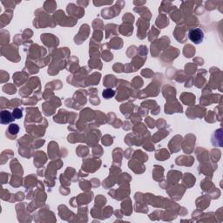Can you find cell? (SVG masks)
<instances>
[{
	"mask_svg": "<svg viewBox=\"0 0 223 223\" xmlns=\"http://www.w3.org/2000/svg\"><path fill=\"white\" fill-rule=\"evenodd\" d=\"M188 38L193 44H199L204 38V32L199 28L192 29L188 33Z\"/></svg>",
	"mask_w": 223,
	"mask_h": 223,
	"instance_id": "1",
	"label": "cell"
},
{
	"mask_svg": "<svg viewBox=\"0 0 223 223\" xmlns=\"http://www.w3.org/2000/svg\"><path fill=\"white\" fill-rule=\"evenodd\" d=\"M115 94L114 91L112 90V89H105V90L103 92V97L105 99H110L112 97H114Z\"/></svg>",
	"mask_w": 223,
	"mask_h": 223,
	"instance_id": "4",
	"label": "cell"
},
{
	"mask_svg": "<svg viewBox=\"0 0 223 223\" xmlns=\"http://www.w3.org/2000/svg\"><path fill=\"white\" fill-rule=\"evenodd\" d=\"M0 117H1V123L2 124H8L14 120L12 114L10 113L9 111H2Z\"/></svg>",
	"mask_w": 223,
	"mask_h": 223,
	"instance_id": "2",
	"label": "cell"
},
{
	"mask_svg": "<svg viewBox=\"0 0 223 223\" xmlns=\"http://www.w3.org/2000/svg\"><path fill=\"white\" fill-rule=\"evenodd\" d=\"M8 132H10V134H11V135H16L17 133L19 132V126L17 124H11L9 126Z\"/></svg>",
	"mask_w": 223,
	"mask_h": 223,
	"instance_id": "3",
	"label": "cell"
},
{
	"mask_svg": "<svg viewBox=\"0 0 223 223\" xmlns=\"http://www.w3.org/2000/svg\"><path fill=\"white\" fill-rule=\"evenodd\" d=\"M12 116H13V119L14 120H17V119H20L22 117V111L18 108L15 109L13 112H12Z\"/></svg>",
	"mask_w": 223,
	"mask_h": 223,
	"instance_id": "5",
	"label": "cell"
}]
</instances>
